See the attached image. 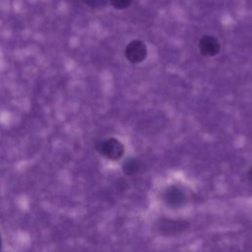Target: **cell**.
I'll use <instances>...</instances> for the list:
<instances>
[{
	"label": "cell",
	"mask_w": 252,
	"mask_h": 252,
	"mask_svg": "<svg viewBox=\"0 0 252 252\" xmlns=\"http://www.w3.org/2000/svg\"><path fill=\"white\" fill-rule=\"evenodd\" d=\"M97 151L110 160H118L124 155V146L116 138H107L98 144Z\"/></svg>",
	"instance_id": "cell-1"
},
{
	"label": "cell",
	"mask_w": 252,
	"mask_h": 252,
	"mask_svg": "<svg viewBox=\"0 0 252 252\" xmlns=\"http://www.w3.org/2000/svg\"><path fill=\"white\" fill-rule=\"evenodd\" d=\"M124 54L126 59L130 63H133V64L140 63L144 61L147 57V54H148L147 46L143 41L139 39L132 40L126 45Z\"/></svg>",
	"instance_id": "cell-2"
},
{
	"label": "cell",
	"mask_w": 252,
	"mask_h": 252,
	"mask_svg": "<svg viewBox=\"0 0 252 252\" xmlns=\"http://www.w3.org/2000/svg\"><path fill=\"white\" fill-rule=\"evenodd\" d=\"M188 222L183 220L162 219L158 223V230L163 235L179 234L186 229Z\"/></svg>",
	"instance_id": "cell-3"
},
{
	"label": "cell",
	"mask_w": 252,
	"mask_h": 252,
	"mask_svg": "<svg viewBox=\"0 0 252 252\" xmlns=\"http://www.w3.org/2000/svg\"><path fill=\"white\" fill-rule=\"evenodd\" d=\"M199 51L207 57L216 56L220 50V44L218 38L213 35H204L199 40Z\"/></svg>",
	"instance_id": "cell-4"
},
{
	"label": "cell",
	"mask_w": 252,
	"mask_h": 252,
	"mask_svg": "<svg viewBox=\"0 0 252 252\" xmlns=\"http://www.w3.org/2000/svg\"><path fill=\"white\" fill-rule=\"evenodd\" d=\"M163 199L169 207L177 208L184 203L185 195L178 187L170 186L165 190L163 194Z\"/></svg>",
	"instance_id": "cell-5"
},
{
	"label": "cell",
	"mask_w": 252,
	"mask_h": 252,
	"mask_svg": "<svg viewBox=\"0 0 252 252\" xmlns=\"http://www.w3.org/2000/svg\"><path fill=\"white\" fill-rule=\"evenodd\" d=\"M143 166V163L137 158H128L123 164V171L127 175H133L138 173Z\"/></svg>",
	"instance_id": "cell-6"
},
{
	"label": "cell",
	"mask_w": 252,
	"mask_h": 252,
	"mask_svg": "<svg viewBox=\"0 0 252 252\" xmlns=\"http://www.w3.org/2000/svg\"><path fill=\"white\" fill-rule=\"evenodd\" d=\"M112 7L118 10H124L131 5V0H108Z\"/></svg>",
	"instance_id": "cell-7"
},
{
	"label": "cell",
	"mask_w": 252,
	"mask_h": 252,
	"mask_svg": "<svg viewBox=\"0 0 252 252\" xmlns=\"http://www.w3.org/2000/svg\"><path fill=\"white\" fill-rule=\"evenodd\" d=\"M88 6L92 8H101L106 5L107 0H83Z\"/></svg>",
	"instance_id": "cell-8"
},
{
	"label": "cell",
	"mask_w": 252,
	"mask_h": 252,
	"mask_svg": "<svg viewBox=\"0 0 252 252\" xmlns=\"http://www.w3.org/2000/svg\"><path fill=\"white\" fill-rule=\"evenodd\" d=\"M247 173H248V177L252 180V165H251L250 168L248 169V172H247Z\"/></svg>",
	"instance_id": "cell-9"
},
{
	"label": "cell",
	"mask_w": 252,
	"mask_h": 252,
	"mask_svg": "<svg viewBox=\"0 0 252 252\" xmlns=\"http://www.w3.org/2000/svg\"><path fill=\"white\" fill-rule=\"evenodd\" d=\"M1 246H2V240H1V237H0V249H1Z\"/></svg>",
	"instance_id": "cell-10"
},
{
	"label": "cell",
	"mask_w": 252,
	"mask_h": 252,
	"mask_svg": "<svg viewBox=\"0 0 252 252\" xmlns=\"http://www.w3.org/2000/svg\"><path fill=\"white\" fill-rule=\"evenodd\" d=\"M72 1H78V0H72Z\"/></svg>",
	"instance_id": "cell-11"
}]
</instances>
